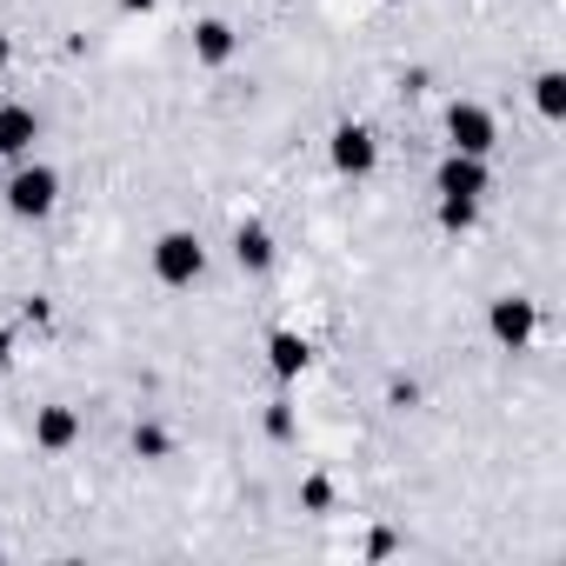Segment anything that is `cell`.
Wrapping results in <instances>:
<instances>
[{
    "label": "cell",
    "mask_w": 566,
    "mask_h": 566,
    "mask_svg": "<svg viewBox=\"0 0 566 566\" xmlns=\"http://www.w3.org/2000/svg\"><path fill=\"white\" fill-rule=\"evenodd\" d=\"M41 140V114L28 101H0V160H28Z\"/></svg>",
    "instance_id": "cell-9"
},
{
    "label": "cell",
    "mask_w": 566,
    "mask_h": 566,
    "mask_svg": "<svg viewBox=\"0 0 566 566\" xmlns=\"http://www.w3.org/2000/svg\"><path fill=\"white\" fill-rule=\"evenodd\" d=\"M134 460H147V467L174 460V433H167L160 420H134Z\"/></svg>",
    "instance_id": "cell-12"
},
{
    "label": "cell",
    "mask_w": 566,
    "mask_h": 566,
    "mask_svg": "<svg viewBox=\"0 0 566 566\" xmlns=\"http://www.w3.org/2000/svg\"><path fill=\"white\" fill-rule=\"evenodd\" d=\"M433 213H440L447 233H473V227H480V200H440Z\"/></svg>",
    "instance_id": "cell-15"
},
{
    "label": "cell",
    "mask_w": 566,
    "mask_h": 566,
    "mask_svg": "<svg viewBox=\"0 0 566 566\" xmlns=\"http://www.w3.org/2000/svg\"><path fill=\"white\" fill-rule=\"evenodd\" d=\"M486 187H493V174H486V160H473V154H440V167H433V193L440 200H486Z\"/></svg>",
    "instance_id": "cell-7"
},
{
    "label": "cell",
    "mask_w": 566,
    "mask_h": 566,
    "mask_svg": "<svg viewBox=\"0 0 566 566\" xmlns=\"http://www.w3.org/2000/svg\"><path fill=\"white\" fill-rule=\"evenodd\" d=\"M0 200H8V213L14 220H48L54 207H61V174L48 167V160H14V174H8V187H0Z\"/></svg>",
    "instance_id": "cell-1"
},
{
    "label": "cell",
    "mask_w": 566,
    "mask_h": 566,
    "mask_svg": "<svg viewBox=\"0 0 566 566\" xmlns=\"http://www.w3.org/2000/svg\"><path fill=\"white\" fill-rule=\"evenodd\" d=\"M260 427H266V440H273V447H294V440H301V420H294V407H287V400H273V407L260 413Z\"/></svg>",
    "instance_id": "cell-14"
},
{
    "label": "cell",
    "mask_w": 566,
    "mask_h": 566,
    "mask_svg": "<svg viewBox=\"0 0 566 566\" xmlns=\"http://www.w3.org/2000/svg\"><path fill=\"white\" fill-rule=\"evenodd\" d=\"M447 147H453V154H473V160H493V147H500V120H493V107H480V101H453V107H447Z\"/></svg>",
    "instance_id": "cell-4"
},
{
    "label": "cell",
    "mask_w": 566,
    "mask_h": 566,
    "mask_svg": "<svg viewBox=\"0 0 566 566\" xmlns=\"http://www.w3.org/2000/svg\"><path fill=\"white\" fill-rule=\"evenodd\" d=\"M8 67H14V41H8V34H0V74H8Z\"/></svg>",
    "instance_id": "cell-18"
},
{
    "label": "cell",
    "mask_w": 566,
    "mask_h": 566,
    "mask_svg": "<svg viewBox=\"0 0 566 566\" xmlns=\"http://www.w3.org/2000/svg\"><path fill=\"white\" fill-rule=\"evenodd\" d=\"M273 260H280V247H273V233H266L260 220H240V227H233V266L260 280V273H273Z\"/></svg>",
    "instance_id": "cell-10"
},
{
    "label": "cell",
    "mask_w": 566,
    "mask_h": 566,
    "mask_svg": "<svg viewBox=\"0 0 566 566\" xmlns=\"http://www.w3.org/2000/svg\"><path fill=\"white\" fill-rule=\"evenodd\" d=\"M533 107H539L546 120H559V114H566V74H559V67H546V74L533 81Z\"/></svg>",
    "instance_id": "cell-13"
},
{
    "label": "cell",
    "mask_w": 566,
    "mask_h": 566,
    "mask_svg": "<svg viewBox=\"0 0 566 566\" xmlns=\"http://www.w3.org/2000/svg\"><path fill=\"white\" fill-rule=\"evenodd\" d=\"M486 334H493V347L526 354L533 334H539V301H526V294H500V301H486Z\"/></svg>",
    "instance_id": "cell-5"
},
{
    "label": "cell",
    "mask_w": 566,
    "mask_h": 566,
    "mask_svg": "<svg viewBox=\"0 0 566 566\" xmlns=\"http://www.w3.org/2000/svg\"><path fill=\"white\" fill-rule=\"evenodd\" d=\"M327 160H334L340 180H374V167H380V134H374L367 120H340V127L327 134Z\"/></svg>",
    "instance_id": "cell-3"
},
{
    "label": "cell",
    "mask_w": 566,
    "mask_h": 566,
    "mask_svg": "<svg viewBox=\"0 0 566 566\" xmlns=\"http://www.w3.org/2000/svg\"><path fill=\"white\" fill-rule=\"evenodd\" d=\"M187 48H193V67H227V61L240 54V34H233V21H220V14H200V21L187 28Z\"/></svg>",
    "instance_id": "cell-8"
},
{
    "label": "cell",
    "mask_w": 566,
    "mask_h": 566,
    "mask_svg": "<svg viewBox=\"0 0 566 566\" xmlns=\"http://www.w3.org/2000/svg\"><path fill=\"white\" fill-rule=\"evenodd\" d=\"M81 433H87L81 407H67V400H48V407H34V453L61 460V453H74V447H81Z\"/></svg>",
    "instance_id": "cell-6"
},
{
    "label": "cell",
    "mask_w": 566,
    "mask_h": 566,
    "mask_svg": "<svg viewBox=\"0 0 566 566\" xmlns=\"http://www.w3.org/2000/svg\"><path fill=\"white\" fill-rule=\"evenodd\" d=\"M387 553H400V533H387V526H380V533L367 539V559H387Z\"/></svg>",
    "instance_id": "cell-17"
},
{
    "label": "cell",
    "mask_w": 566,
    "mask_h": 566,
    "mask_svg": "<svg viewBox=\"0 0 566 566\" xmlns=\"http://www.w3.org/2000/svg\"><path fill=\"white\" fill-rule=\"evenodd\" d=\"M200 273H207L200 233H193V227H167V233L154 240V280L180 294V287H200Z\"/></svg>",
    "instance_id": "cell-2"
},
{
    "label": "cell",
    "mask_w": 566,
    "mask_h": 566,
    "mask_svg": "<svg viewBox=\"0 0 566 566\" xmlns=\"http://www.w3.org/2000/svg\"><path fill=\"white\" fill-rule=\"evenodd\" d=\"M266 367H273V380H301V374L314 367V340L294 334V327H280V334L266 340Z\"/></svg>",
    "instance_id": "cell-11"
},
{
    "label": "cell",
    "mask_w": 566,
    "mask_h": 566,
    "mask_svg": "<svg viewBox=\"0 0 566 566\" xmlns=\"http://www.w3.org/2000/svg\"><path fill=\"white\" fill-rule=\"evenodd\" d=\"M120 8H127V14H147V8H154V0H120Z\"/></svg>",
    "instance_id": "cell-19"
},
{
    "label": "cell",
    "mask_w": 566,
    "mask_h": 566,
    "mask_svg": "<svg viewBox=\"0 0 566 566\" xmlns=\"http://www.w3.org/2000/svg\"><path fill=\"white\" fill-rule=\"evenodd\" d=\"M301 513H334V480L327 473H307L301 480Z\"/></svg>",
    "instance_id": "cell-16"
}]
</instances>
